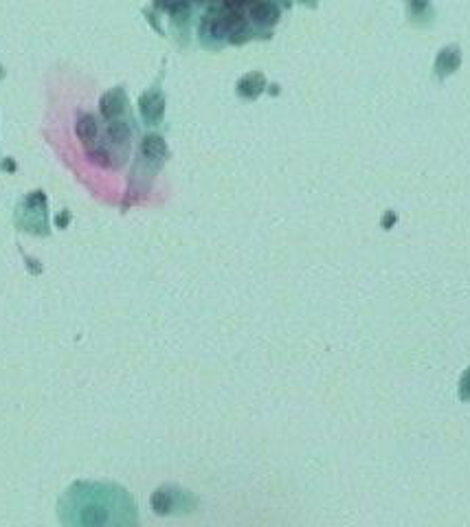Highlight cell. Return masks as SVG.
<instances>
[{
    "instance_id": "6da1fadb",
    "label": "cell",
    "mask_w": 470,
    "mask_h": 527,
    "mask_svg": "<svg viewBox=\"0 0 470 527\" xmlns=\"http://www.w3.org/2000/svg\"><path fill=\"white\" fill-rule=\"evenodd\" d=\"M407 16L413 27L427 29L435 22V7L431 0H405Z\"/></svg>"
},
{
    "instance_id": "7a4b0ae2",
    "label": "cell",
    "mask_w": 470,
    "mask_h": 527,
    "mask_svg": "<svg viewBox=\"0 0 470 527\" xmlns=\"http://www.w3.org/2000/svg\"><path fill=\"white\" fill-rule=\"evenodd\" d=\"M462 64V53H460V47L457 44H451V47H444L440 53H438V60H435V77L438 80H446V77L453 75L457 69H460Z\"/></svg>"
},
{
    "instance_id": "3957f363",
    "label": "cell",
    "mask_w": 470,
    "mask_h": 527,
    "mask_svg": "<svg viewBox=\"0 0 470 527\" xmlns=\"http://www.w3.org/2000/svg\"><path fill=\"white\" fill-rule=\"evenodd\" d=\"M163 104H165V99H163V93L159 91V88H154V91L145 93L141 97V112H143L145 121H148V123L161 121V117H163Z\"/></svg>"
},
{
    "instance_id": "277c9868",
    "label": "cell",
    "mask_w": 470,
    "mask_h": 527,
    "mask_svg": "<svg viewBox=\"0 0 470 527\" xmlns=\"http://www.w3.org/2000/svg\"><path fill=\"white\" fill-rule=\"evenodd\" d=\"M264 84H266V80H264L262 73L246 75V77H242V82L238 84V95H242L246 99H255L257 95L262 93Z\"/></svg>"
},
{
    "instance_id": "5b68a950",
    "label": "cell",
    "mask_w": 470,
    "mask_h": 527,
    "mask_svg": "<svg viewBox=\"0 0 470 527\" xmlns=\"http://www.w3.org/2000/svg\"><path fill=\"white\" fill-rule=\"evenodd\" d=\"M251 18H253L255 25H266V27H271V25H275V22H277L279 11H277V7L271 5V3H260V5H255V7L251 9Z\"/></svg>"
},
{
    "instance_id": "8992f818",
    "label": "cell",
    "mask_w": 470,
    "mask_h": 527,
    "mask_svg": "<svg viewBox=\"0 0 470 527\" xmlns=\"http://www.w3.org/2000/svg\"><path fill=\"white\" fill-rule=\"evenodd\" d=\"M460 400L470 402V367L466 369L462 380H460Z\"/></svg>"
},
{
    "instance_id": "52a82bcc",
    "label": "cell",
    "mask_w": 470,
    "mask_h": 527,
    "mask_svg": "<svg viewBox=\"0 0 470 527\" xmlns=\"http://www.w3.org/2000/svg\"><path fill=\"white\" fill-rule=\"evenodd\" d=\"M301 3H306V5H310V3H312V5H315V0H301Z\"/></svg>"
}]
</instances>
